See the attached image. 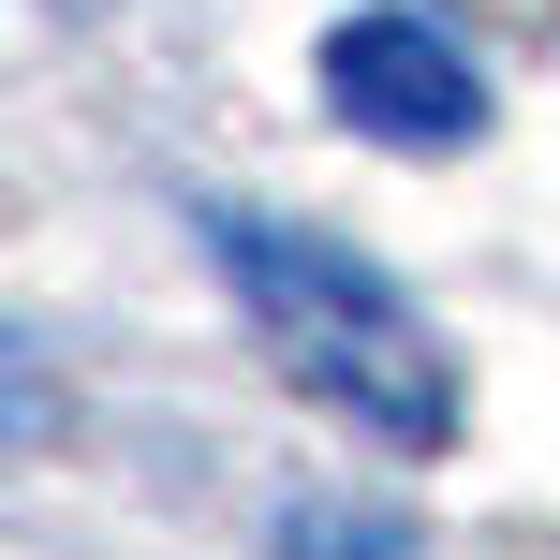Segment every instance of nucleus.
Returning <instances> with one entry per match:
<instances>
[{
    "mask_svg": "<svg viewBox=\"0 0 560 560\" xmlns=\"http://www.w3.org/2000/svg\"><path fill=\"white\" fill-rule=\"evenodd\" d=\"M192 236H207L236 325L266 339V369L295 398H325L339 428H369V443H398V457L457 443V354H443V325H428L354 236H310V222H280V207H207Z\"/></svg>",
    "mask_w": 560,
    "mask_h": 560,
    "instance_id": "nucleus-1",
    "label": "nucleus"
},
{
    "mask_svg": "<svg viewBox=\"0 0 560 560\" xmlns=\"http://www.w3.org/2000/svg\"><path fill=\"white\" fill-rule=\"evenodd\" d=\"M325 118L369 133V148H472L487 133V74H472V45L443 15L369 0V15L325 30Z\"/></svg>",
    "mask_w": 560,
    "mask_h": 560,
    "instance_id": "nucleus-2",
    "label": "nucleus"
},
{
    "mask_svg": "<svg viewBox=\"0 0 560 560\" xmlns=\"http://www.w3.org/2000/svg\"><path fill=\"white\" fill-rule=\"evenodd\" d=\"M59 413H74V398H59V369H45V339H30L15 310H0V457H30V443H59Z\"/></svg>",
    "mask_w": 560,
    "mask_h": 560,
    "instance_id": "nucleus-3",
    "label": "nucleus"
}]
</instances>
